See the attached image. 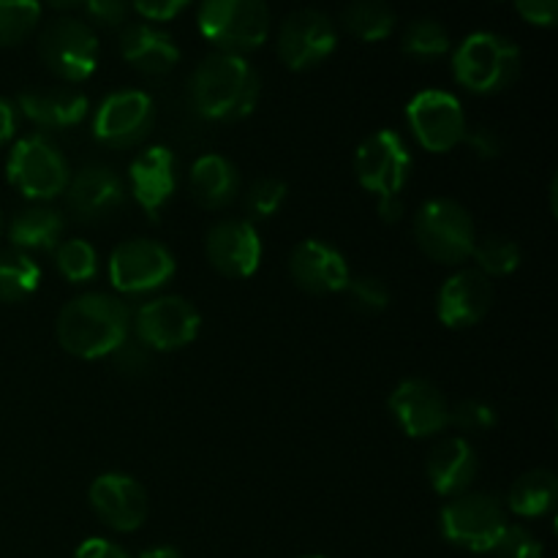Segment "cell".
<instances>
[{
    "instance_id": "cell-1",
    "label": "cell",
    "mask_w": 558,
    "mask_h": 558,
    "mask_svg": "<svg viewBox=\"0 0 558 558\" xmlns=\"http://www.w3.org/2000/svg\"><path fill=\"white\" fill-rule=\"evenodd\" d=\"M259 71L245 54L213 52L194 69L189 96L196 114L210 123H234L248 118L259 104Z\"/></svg>"
},
{
    "instance_id": "cell-2",
    "label": "cell",
    "mask_w": 558,
    "mask_h": 558,
    "mask_svg": "<svg viewBox=\"0 0 558 558\" xmlns=\"http://www.w3.org/2000/svg\"><path fill=\"white\" fill-rule=\"evenodd\" d=\"M54 336L60 347L74 357H109L131 336V308L114 294H76L60 308Z\"/></svg>"
},
{
    "instance_id": "cell-3",
    "label": "cell",
    "mask_w": 558,
    "mask_h": 558,
    "mask_svg": "<svg viewBox=\"0 0 558 558\" xmlns=\"http://www.w3.org/2000/svg\"><path fill=\"white\" fill-rule=\"evenodd\" d=\"M452 74L469 93L494 96L521 76V49L499 33H472L452 52Z\"/></svg>"
},
{
    "instance_id": "cell-4",
    "label": "cell",
    "mask_w": 558,
    "mask_h": 558,
    "mask_svg": "<svg viewBox=\"0 0 558 558\" xmlns=\"http://www.w3.org/2000/svg\"><path fill=\"white\" fill-rule=\"evenodd\" d=\"M196 25L218 52L245 54L270 36V9L267 0H202Z\"/></svg>"
},
{
    "instance_id": "cell-5",
    "label": "cell",
    "mask_w": 558,
    "mask_h": 558,
    "mask_svg": "<svg viewBox=\"0 0 558 558\" xmlns=\"http://www.w3.org/2000/svg\"><path fill=\"white\" fill-rule=\"evenodd\" d=\"M414 240L428 259L439 265H463L472 259L477 229L472 213L456 199H430L414 216Z\"/></svg>"
},
{
    "instance_id": "cell-6",
    "label": "cell",
    "mask_w": 558,
    "mask_h": 558,
    "mask_svg": "<svg viewBox=\"0 0 558 558\" xmlns=\"http://www.w3.org/2000/svg\"><path fill=\"white\" fill-rule=\"evenodd\" d=\"M507 526L510 523H507L505 505L496 496L474 494V490L452 496L439 515L441 537L469 554H490Z\"/></svg>"
},
{
    "instance_id": "cell-7",
    "label": "cell",
    "mask_w": 558,
    "mask_h": 558,
    "mask_svg": "<svg viewBox=\"0 0 558 558\" xmlns=\"http://www.w3.org/2000/svg\"><path fill=\"white\" fill-rule=\"evenodd\" d=\"M5 178L27 199L49 202L65 194L71 167L47 136L33 134L11 147L9 161H5Z\"/></svg>"
},
{
    "instance_id": "cell-8",
    "label": "cell",
    "mask_w": 558,
    "mask_h": 558,
    "mask_svg": "<svg viewBox=\"0 0 558 558\" xmlns=\"http://www.w3.org/2000/svg\"><path fill=\"white\" fill-rule=\"evenodd\" d=\"M178 272L174 254L153 238H131L109 254L107 276L114 292L142 298L167 287Z\"/></svg>"
},
{
    "instance_id": "cell-9",
    "label": "cell",
    "mask_w": 558,
    "mask_h": 558,
    "mask_svg": "<svg viewBox=\"0 0 558 558\" xmlns=\"http://www.w3.org/2000/svg\"><path fill=\"white\" fill-rule=\"evenodd\" d=\"M202 316L191 300L180 294H161L131 314V332L150 352H178L199 336Z\"/></svg>"
},
{
    "instance_id": "cell-10",
    "label": "cell",
    "mask_w": 558,
    "mask_h": 558,
    "mask_svg": "<svg viewBox=\"0 0 558 558\" xmlns=\"http://www.w3.org/2000/svg\"><path fill=\"white\" fill-rule=\"evenodd\" d=\"M412 172V153L403 136L392 129L374 131L354 153V178L376 202L398 199Z\"/></svg>"
},
{
    "instance_id": "cell-11",
    "label": "cell",
    "mask_w": 558,
    "mask_h": 558,
    "mask_svg": "<svg viewBox=\"0 0 558 558\" xmlns=\"http://www.w3.org/2000/svg\"><path fill=\"white\" fill-rule=\"evenodd\" d=\"M38 58L63 82H85L98 69V36L87 22L58 16L38 33Z\"/></svg>"
},
{
    "instance_id": "cell-12",
    "label": "cell",
    "mask_w": 558,
    "mask_h": 558,
    "mask_svg": "<svg viewBox=\"0 0 558 558\" xmlns=\"http://www.w3.org/2000/svg\"><path fill=\"white\" fill-rule=\"evenodd\" d=\"M407 123L414 142L436 156L463 145L469 129L461 101L447 90H420L407 104Z\"/></svg>"
},
{
    "instance_id": "cell-13",
    "label": "cell",
    "mask_w": 558,
    "mask_h": 558,
    "mask_svg": "<svg viewBox=\"0 0 558 558\" xmlns=\"http://www.w3.org/2000/svg\"><path fill=\"white\" fill-rule=\"evenodd\" d=\"M156 125V104L145 90H114L98 104L93 136L112 150H131L150 136Z\"/></svg>"
},
{
    "instance_id": "cell-14",
    "label": "cell",
    "mask_w": 558,
    "mask_h": 558,
    "mask_svg": "<svg viewBox=\"0 0 558 558\" xmlns=\"http://www.w3.org/2000/svg\"><path fill=\"white\" fill-rule=\"evenodd\" d=\"M338 47L336 22L316 9L292 11L281 22L276 49L289 71H311L325 63Z\"/></svg>"
},
{
    "instance_id": "cell-15",
    "label": "cell",
    "mask_w": 558,
    "mask_h": 558,
    "mask_svg": "<svg viewBox=\"0 0 558 558\" xmlns=\"http://www.w3.org/2000/svg\"><path fill=\"white\" fill-rule=\"evenodd\" d=\"M387 407L409 439H434L450 428V403L428 379H403L390 392Z\"/></svg>"
},
{
    "instance_id": "cell-16",
    "label": "cell",
    "mask_w": 558,
    "mask_h": 558,
    "mask_svg": "<svg viewBox=\"0 0 558 558\" xmlns=\"http://www.w3.org/2000/svg\"><path fill=\"white\" fill-rule=\"evenodd\" d=\"M205 254L213 270L221 272L223 278H248L259 270L262 265V238L256 232L254 221L248 218H223L213 223L205 238Z\"/></svg>"
},
{
    "instance_id": "cell-17",
    "label": "cell",
    "mask_w": 558,
    "mask_h": 558,
    "mask_svg": "<svg viewBox=\"0 0 558 558\" xmlns=\"http://www.w3.org/2000/svg\"><path fill=\"white\" fill-rule=\"evenodd\" d=\"M63 196L65 207H69V213L76 221L101 223L123 210L129 189H125L123 178L114 169L93 163V167H85L76 174H71Z\"/></svg>"
},
{
    "instance_id": "cell-18",
    "label": "cell",
    "mask_w": 558,
    "mask_h": 558,
    "mask_svg": "<svg viewBox=\"0 0 558 558\" xmlns=\"http://www.w3.org/2000/svg\"><path fill=\"white\" fill-rule=\"evenodd\" d=\"M93 512L107 529L131 534L147 521V490L136 477L123 472H107L93 480L87 490Z\"/></svg>"
},
{
    "instance_id": "cell-19",
    "label": "cell",
    "mask_w": 558,
    "mask_h": 558,
    "mask_svg": "<svg viewBox=\"0 0 558 558\" xmlns=\"http://www.w3.org/2000/svg\"><path fill=\"white\" fill-rule=\"evenodd\" d=\"M494 308V281L485 278L477 267H463L441 283L436 294V316L445 327L466 330L480 325Z\"/></svg>"
},
{
    "instance_id": "cell-20",
    "label": "cell",
    "mask_w": 558,
    "mask_h": 558,
    "mask_svg": "<svg viewBox=\"0 0 558 558\" xmlns=\"http://www.w3.org/2000/svg\"><path fill=\"white\" fill-rule=\"evenodd\" d=\"M125 189L134 196L136 205L156 221L158 213L167 207V202L178 191V158H174V153L161 145L136 153L129 167Z\"/></svg>"
},
{
    "instance_id": "cell-21",
    "label": "cell",
    "mask_w": 558,
    "mask_h": 558,
    "mask_svg": "<svg viewBox=\"0 0 558 558\" xmlns=\"http://www.w3.org/2000/svg\"><path fill=\"white\" fill-rule=\"evenodd\" d=\"M289 276L308 294H338L347 289L352 270L336 245L311 238L289 254Z\"/></svg>"
},
{
    "instance_id": "cell-22",
    "label": "cell",
    "mask_w": 558,
    "mask_h": 558,
    "mask_svg": "<svg viewBox=\"0 0 558 558\" xmlns=\"http://www.w3.org/2000/svg\"><path fill=\"white\" fill-rule=\"evenodd\" d=\"M425 469H428V480L436 494L452 499L472 488L480 472V461L472 441H466L463 436H447L430 450Z\"/></svg>"
},
{
    "instance_id": "cell-23",
    "label": "cell",
    "mask_w": 558,
    "mask_h": 558,
    "mask_svg": "<svg viewBox=\"0 0 558 558\" xmlns=\"http://www.w3.org/2000/svg\"><path fill=\"white\" fill-rule=\"evenodd\" d=\"M120 54L131 69L145 76H163L180 63V49L174 38L147 22H134V25L123 27Z\"/></svg>"
},
{
    "instance_id": "cell-24",
    "label": "cell",
    "mask_w": 558,
    "mask_h": 558,
    "mask_svg": "<svg viewBox=\"0 0 558 558\" xmlns=\"http://www.w3.org/2000/svg\"><path fill=\"white\" fill-rule=\"evenodd\" d=\"M16 112H22L41 129L63 131L80 125L90 112V104L80 90L47 87V90H22L16 98Z\"/></svg>"
},
{
    "instance_id": "cell-25",
    "label": "cell",
    "mask_w": 558,
    "mask_h": 558,
    "mask_svg": "<svg viewBox=\"0 0 558 558\" xmlns=\"http://www.w3.org/2000/svg\"><path fill=\"white\" fill-rule=\"evenodd\" d=\"M189 191L202 210H227L240 194V174L229 158L207 153L191 163Z\"/></svg>"
},
{
    "instance_id": "cell-26",
    "label": "cell",
    "mask_w": 558,
    "mask_h": 558,
    "mask_svg": "<svg viewBox=\"0 0 558 558\" xmlns=\"http://www.w3.org/2000/svg\"><path fill=\"white\" fill-rule=\"evenodd\" d=\"M63 213L54 210L49 205H31L25 210L16 213L11 223H5V234H9L11 245L16 251H54L60 238H63Z\"/></svg>"
},
{
    "instance_id": "cell-27",
    "label": "cell",
    "mask_w": 558,
    "mask_h": 558,
    "mask_svg": "<svg viewBox=\"0 0 558 558\" xmlns=\"http://www.w3.org/2000/svg\"><path fill=\"white\" fill-rule=\"evenodd\" d=\"M558 499V480L550 469H532L512 483L507 494V510L518 518H543L554 510Z\"/></svg>"
},
{
    "instance_id": "cell-28",
    "label": "cell",
    "mask_w": 558,
    "mask_h": 558,
    "mask_svg": "<svg viewBox=\"0 0 558 558\" xmlns=\"http://www.w3.org/2000/svg\"><path fill=\"white\" fill-rule=\"evenodd\" d=\"M343 27L357 41H385L396 31V11L385 0H352L343 9Z\"/></svg>"
},
{
    "instance_id": "cell-29",
    "label": "cell",
    "mask_w": 558,
    "mask_h": 558,
    "mask_svg": "<svg viewBox=\"0 0 558 558\" xmlns=\"http://www.w3.org/2000/svg\"><path fill=\"white\" fill-rule=\"evenodd\" d=\"M41 283V267L31 254L16 248L0 251V303H22L31 298Z\"/></svg>"
},
{
    "instance_id": "cell-30",
    "label": "cell",
    "mask_w": 558,
    "mask_h": 558,
    "mask_svg": "<svg viewBox=\"0 0 558 558\" xmlns=\"http://www.w3.org/2000/svg\"><path fill=\"white\" fill-rule=\"evenodd\" d=\"M450 49L452 38L439 20L420 16V20L409 22L403 31V52L414 60H423V63L441 60L445 54H450Z\"/></svg>"
},
{
    "instance_id": "cell-31",
    "label": "cell",
    "mask_w": 558,
    "mask_h": 558,
    "mask_svg": "<svg viewBox=\"0 0 558 558\" xmlns=\"http://www.w3.org/2000/svg\"><path fill=\"white\" fill-rule=\"evenodd\" d=\"M474 267L483 272L485 278H505L521 267V245L515 240L505 238V234H488V238L477 240L472 251Z\"/></svg>"
},
{
    "instance_id": "cell-32",
    "label": "cell",
    "mask_w": 558,
    "mask_h": 558,
    "mask_svg": "<svg viewBox=\"0 0 558 558\" xmlns=\"http://www.w3.org/2000/svg\"><path fill=\"white\" fill-rule=\"evenodd\" d=\"M41 0H0V47H16L36 33Z\"/></svg>"
},
{
    "instance_id": "cell-33",
    "label": "cell",
    "mask_w": 558,
    "mask_h": 558,
    "mask_svg": "<svg viewBox=\"0 0 558 558\" xmlns=\"http://www.w3.org/2000/svg\"><path fill=\"white\" fill-rule=\"evenodd\" d=\"M54 267L69 283H90L98 276V251L82 238L60 240L54 248Z\"/></svg>"
},
{
    "instance_id": "cell-34",
    "label": "cell",
    "mask_w": 558,
    "mask_h": 558,
    "mask_svg": "<svg viewBox=\"0 0 558 558\" xmlns=\"http://www.w3.org/2000/svg\"><path fill=\"white\" fill-rule=\"evenodd\" d=\"M287 185L278 178H259L251 183L248 194H245V210L251 213V218L256 221H265L272 218L276 213H281L283 202H287Z\"/></svg>"
},
{
    "instance_id": "cell-35",
    "label": "cell",
    "mask_w": 558,
    "mask_h": 558,
    "mask_svg": "<svg viewBox=\"0 0 558 558\" xmlns=\"http://www.w3.org/2000/svg\"><path fill=\"white\" fill-rule=\"evenodd\" d=\"M343 292H347L352 308L360 311V314H381L390 305V289L376 276L349 278Z\"/></svg>"
},
{
    "instance_id": "cell-36",
    "label": "cell",
    "mask_w": 558,
    "mask_h": 558,
    "mask_svg": "<svg viewBox=\"0 0 558 558\" xmlns=\"http://www.w3.org/2000/svg\"><path fill=\"white\" fill-rule=\"evenodd\" d=\"M109 360H112V368L118 374L129 376V379H140V376H145L153 368V352L131 336L109 354Z\"/></svg>"
},
{
    "instance_id": "cell-37",
    "label": "cell",
    "mask_w": 558,
    "mask_h": 558,
    "mask_svg": "<svg viewBox=\"0 0 558 558\" xmlns=\"http://www.w3.org/2000/svg\"><path fill=\"white\" fill-rule=\"evenodd\" d=\"M450 425L463 434H485L496 425V409L483 401H461L450 409Z\"/></svg>"
},
{
    "instance_id": "cell-38",
    "label": "cell",
    "mask_w": 558,
    "mask_h": 558,
    "mask_svg": "<svg viewBox=\"0 0 558 558\" xmlns=\"http://www.w3.org/2000/svg\"><path fill=\"white\" fill-rule=\"evenodd\" d=\"M496 558H543V543L523 526H507L490 550Z\"/></svg>"
},
{
    "instance_id": "cell-39",
    "label": "cell",
    "mask_w": 558,
    "mask_h": 558,
    "mask_svg": "<svg viewBox=\"0 0 558 558\" xmlns=\"http://www.w3.org/2000/svg\"><path fill=\"white\" fill-rule=\"evenodd\" d=\"M85 11L98 27H123L129 22L131 5L129 0H87Z\"/></svg>"
},
{
    "instance_id": "cell-40",
    "label": "cell",
    "mask_w": 558,
    "mask_h": 558,
    "mask_svg": "<svg viewBox=\"0 0 558 558\" xmlns=\"http://www.w3.org/2000/svg\"><path fill=\"white\" fill-rule=\"evenodd\" d=\"M463 142H466L469 150L477 158H483V161L501 156V136L496 134L490 125H469Z\"/></svg>"
},
{
    "instance_id": "cell-41",
    "label": "cell",
    "mask_w": 558,
    "mask_h": 558,
    "mask_svg": "<svg viewBox=\"0 0 558 558\" xmlns=\"http://www.w3.org/2000/svg\"><path fill=\"white\" fill-rule=\"evenodd\" d=\"M515 9L529 25L554 27L558 20V0H515Z\"/></svg>"
},
{
    "instance_id": "cell-42",
    "label": "cell",
    "mask_w": 558,
    "mask_h": 558,
    "mask_svg": "<svg viewBox=\"0 0 558 558\" xmlns=\"http://www.w3.org/2000/svg\"><path fill=\"white\" fill-rule=\"evenodd\" d=\"M189 3L191 0H129L131 9L150 22L174 20V16H178Z\"/></svg>"
},
{
    "instance_id": "cell-43",
    "label": "cell",
    "mask_w": 558,
    "mask_h": 558,
    "mask_svg": "<svg viewBox=\"0 0 558 558\" xmlns=\"http://www.w3.org/2000/svg\"><path fill=\"white\" fill-rule=\"evenodd\" d=\"M74 558H131L129 554H125L120 545L109 543V539H101V537H90L85 539V543L76 548Z\"/></svg>"
},
{
    "instance_id": "cell-44",
    "label": "cell",
    "mask_w": 558,
    "mask_h": 558,
    "mask_svg": "<svg viewBox=\"0 0 558 558\" xmlns=\"http://www.w3.org/2000/svg\"><path fill=\"white\" fill-rule=\"evenodd\" d=\"M16 125H20V114H16V107L9 101V98H0V147L5 142L14 140Z\"/></svg>"
},
{
    "instance_id": "cell-45",
    "label": "cell",
    "mask_w": 558,
    "mask_h": 558,
    "mask_svg": "<svg viewBox=\"0 0 558 558\" xmlns=\"http://www.w3.org/2000/svg\"><path fill=\"white\" fill-rule=\"evenodd\" d=\"M140 558H180V554L172 545H156V548H147L145 554H140Z\"/></svg>"
},
{
    "instance_id": "cell-46",
    "label": "cell",
    "mask_w": 558,
    "mask_h": 558,
    "mask_svg": "<svg viewBox=\"0 0 558 558\" xmlns=\"http://www.w3.org/2000/svg\"><path fill=\"white\" fill-rule=\"evenodd\" d=\"M47 3L58 11H69V9H76V5H85L87 0H47Z\"/></svg>"
},
{
    "instance_id": "cell-47",
    "label": "cell",
    "mask_w": 558,
    "mask_h": 558,
    "mask_svg": "<svg viewBox=\"0 0 558 558\" xmlns=\"http://www.w3.org/2000/svg\"><path fill=\"white\" fill-rule=\"evenodd\" d=\"M5 238V218H3V213H0V240Z\"/></svg>"
},
{
    "instance_id": "cell-48",
    "label": "cell",
    "mask_w": 558,
    "mask_h": 558,
    "mask_svg": "<svg viewBox=\"0 0 558 558\" xmlns=\"http://www.w3.org/2000/svg\"><path fill=\"white\" fill-rule=\"evenodd\" d=\"M305 558H322V556H305Z\"/></svg>"
}]
</instances>
